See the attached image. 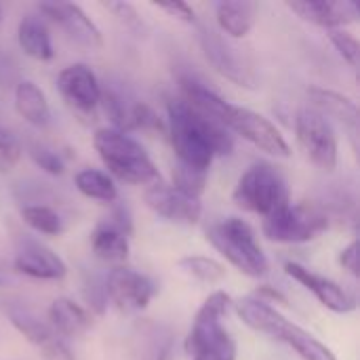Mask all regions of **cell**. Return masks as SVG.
Masks as SVG:
<instances>
[{"mask_svg": "<svg viewBox=\"0 0 360 360\" xmlns=\"http://www.w3.org/2000/svg\"><path fill=\"white\" fill-rule=\"evenodd\" d=\"M340 264L344 270H348L354 278L359 276V243L352 240L342 253H340Z\"/></svg>", "mask_w": 360, "mask_h": 360, "instance_id": "38", "label": "cell"}, {"mask_svg": "<svg viewBox=\"0 0 360 360\" xmlns=\"http://www.w3.org/2000/svg\"><path fill=\"white\" fill-rule=\"evenodd\" d=\"M4 314L11 321V325L40 352L44 360H76L68 344L51 329V325L38 314L21 304L8 302L4 304Z\"/></svg>", "mask_w": 360, "mask_h": 360, "instance_id": "8", "label": "cell"}, {"mask_svg": "<svg viewBox=\"0 0 360 360\" xmlns=\"http://www.w3.org/2000/svg\"><path fill=\"white\" fill-rule=\"evenodd\" d=\"M232 198L240 209L257 213L262 217H268L281 207H285L287 202H291L289 186L283 173L268 162L251 165L238 177Z\"/></svg>", "mask_w": 360, "mask_h": 360, "instance_id": "4", "label": "cell"}, {"mask_svg": "<svg viewBox=\"0 0 360 360\" xmlns=\"http://www.w3.org/2000/svg\"><path fill=\"white\" fill-rule=\"evenodd\" d=\"M224 127L238 133L243 139L251 141L262 152H268L272 156H283V158H287L291 154V148H289L287 139L283 137V133L266 116H262L249 108L230 105Z\"/></svg>", "mask_w": 360, "mask_h": 360, "instance_id": "10", "label": "cell"}, {"mask_svg": "<svg viewBox=\"0 0 360 360\" xmlns=\"http://www.w3.org/2000/svg\"><path fill=\"white\" fill-rule=\"evenodd\" d=\"M74 184L78 188L80 194H84L86 198L99 200V202H114L118 198V190L112 181L110 175H105L103 171L97 169H82L76 173Z\"/></svg>", "mask_w": 360, "mask_h": 360, "instance_id": "26", "label": "cell"}, {"mask_svg": "<svg viewBox=\"0 0 360 360\" xmlns=\"http://www.w3.org/2000/svg\"><path fill=\"white\" fill-rule=\"evenodd\" d=\"M103 283H105L108 300L124 314H135L146 310L154 300V295L158 293V285L150 276L124 266L110 270Z\"/></svg>", "mask_w": 360, "mask_h": 360, "instance_id": "9", "label": "cell"}, {"mask_svg": "<svg viewBox=\"0 0 360 360\" xmlns=\"http://www.w3.org/2000/svg\"><path fill=\"white\" fill-rule=\"evenodd\" d=\"M255 297L257 300H272V302H278V304H287V297L281 293V291H276V289H272L270 285H262L257 291H255Z\"/></svg>", "mask_w": 360, "mask_h": 360, "instance_id": "39", "label": "cell"}, {"mask_svg": "<svg viewBox=\"0 0 360 360\" xmlns=\"http://www.w3.org/2000/svg\"><path fill=\"white\" fill-rule=\"evenodd\" d=\"M82 295L89 304V308L95 314H103L108 306V295H105V283L97 274H86L82 281Z\"/></svg>", "mask_w": 360, "mask_h": 360, "instance_id": "33", "label": "cell"}, {"mask_svg": "<svg viewBox=\"0 0 360 360\" xmlns=\"http://www.w3.org/2000/svg\"><path fill=\"white\" fill-rule=\"evenodd\" d=\"M308 97L314 105L316 112H321L325 118H335L342 127H346L350 131L354 150H356V137H359V108L352 99H348L346 95L331 91V89H323V86H310L308 89Z\"/></svg>", "mask_w": 360, "mask_h": 360, "instance_id": "18", "label": "cell"}, {"mask_svg": "<svg viewBox=\"0 0 360 360\" xmlns=\"http://www.w3.org/2000/svg\"><path fill=\"white\" fill-rule=\"evenodd\" d=\"M46 323L59 338H78L91 329L93 319L80 304L72 302L70 297H57L49 306Z\"/></svg>", "mask_w": 360, "mask_h": 360, "instance_id": "20", "label": "cell"}, {"mask_svg": "<svg viewBox=\"0 0 360 360\" xmlns=\"http://www.w3.org/2000/svg\"><path fill=\"white\" fill-rule=\"evenodd\" d=\"M21 158V143L17 137L0 124V171H11Z\"/></svg>", "mask_w": 360, "mask_h": 360, "instance_id": "34", "label": "cell"}, {"mask_svg": "<svg viewBox=\"0 0 360 360\" xmlns=\"http://www.w3.org/2000/svg\"><path fill=\"white\" fill-rule=\"evenodd\" d=\"M287 6L297 13L304 21L331 30H342L348 23L359 21V6L350 0H302V2H287Z\"/></svg>", "mask_w": 360, "mask_h": 360, "instance_id": "16", "label": "cell"}, {"mask_svg": "<svg viewBox=\"0 0 360 360\" xmlns=\"http://www.w3.org/2000/svg\"><path fill=\"white\" fill-rule=\"evenodd\" d=\"M61 97L78 112H93L101 99V86L95 72L86 63H72L57 76Z\"/></svg>", "mask_w": 360, "mask_h": 360, "instance_id": "13", "label": "cell"}, {"mask_svg": "<svg viewBox=\"0 0 360 360\" xmlns=\"http://www.w3.org/2000/svg\"><path fill=\"white\" fill-rule=\"evenodd\" d=\"M207 175L209 173H205V171H196V169H190V167H184L177 162V167L173 169V188L200 200L205 186H207Z\"/></svg>", "mask_w": 360, "mask_h": 360, "instance_id": "30", "label": "cell"}, {"mask_svg": "<svg viewBox=\"0 0 360 360\" xmlns=\"http://www.w3.org/2000/svg\"><path fill=\"white\" fill-rule=\"evenodd\" d=\"M175 333L169 325L156 321H139L135 325V359L173 360Z\"/></svg>", "mask_w": 360, "mask_h": 360, "instance_id": "17", "label": "cell"}, {"mask_svg": "<svg viewBox=\"0 0 360 360\" xmlns=\"http://www.w3.org/2000/svg\"><path fill=\"white\" fill-rule=\"evenodd\" d=\"M169 137L179 165L209 173L215 156H230L234 139L230 131L213 118L202 116L184 99H169Z\"/></svg>", "mask_w": 360, "mask_h": 360, "instance_id": "1", "label": "cell"}, {"mask_svg": "<svg viewBox=\"0 0 360 360\" xmlns=\"http://www.w3.org/2000/svg\"><path fill=\"white\" fill-rule=\"evenodd\" d=\"M40 13L49 17L53 23H57L68 38H72L76 44L84 49H101L103 38L95 21L74 2H40L38 4Z\"/></svg>", "mask_w": 360, "mask_h": 360, "instance_id": "11", "label": "cell"}, {"mask_svg": "<svg viewBox=\"0 0 360 360\" xmlns=\"http://www.w3.org/2000/svg\"><path fill=\"white\" fill-rule=\"evenodd\" d=\"M270 338H274V340L287 344L289 348H293L302 360H338L335 354L323 342H319L312 333H308L300 325L287 321L285 316H281V321L276 323Z\"/></svg>", "mask_w": 360, "mask_h": 360, "instance_id": "21", "label": "cell"}, {"mask_svg": "<svg viewBox=\"0 0 360 360\" xmlns=\"http://www.w3.org/2000/svg\"><path fill=\"white\" fill-rule=\"evenodd\" d=\"M329 36H331V42H333V46L338 49V53L344 57V61H348L352 68H359V40H356L352 34L344 32V30H331Z\"/></svg>", "mask_w": 360, "mask_h": 360, "instance_id": "35", "label": "cell"}, {"mask_svg": "<svg viewBox=\"0 0 360 360\" xmlns=\"http://www.w3.org/2000/svg\"><path fill=\"white\" fill-rule=\"evenodd\" d=\"M285 272L295 283L306 287L331 312L348 314V312H352L356 308L354 297L344 287H340L335 281H331L327 276H321V274H316V272H312V270H308V268H304L302 264H295V262H287L285 264Z\"/></svg>", "mask_w": 360, "mask_h": 360, "instance_id": "15", "label": "cell"}, {"mask_svg": "<svg viewBox=\"0 0 360 360\" xmlns=\"http://www.w3.org/2000/svg\"><path fill=\"white\" fill-rule=\"evenodd\" d=\"M13 268L19 274H25L38 281H61L68 274L65 262L53 249L27 236H23L17 245Z\"/></svg>", "mask_w": 360, "mask_h": 360, "instance_id": "12", "label": "cell"}, {"mask_svg": "<svg viewBox=\"0 0 360 360\" xmlns=\"http://www.w3.org/2000/svg\"><path fill=\"white\" fill-rule=\"evenodd\" d=\"M0 287H2V278H0Z\"/></svg>", "mask_w": 360, "mask_h": 360, "instance_id": "40", "label": "cell"}, {"mask_svg": "<svg viewBox=\"0 0 360 360\" xmlns=\"http://www.w3.org/2000/svg\"><path fill=\"white\" fill-rule=\"evenodd\" d=\"M329 228V215L314 202H287L272 215L264 217L262 232L272 243L300 245L310 243Z\"/></svg>", "mask_w": 360, "mask_h": 360, "instance_id": "5", "label": "cell"}, {"mask_svg": "<svg viewBox=\"0 0 360 360\" xmlns=\"http://www.w3.org/2000/svg\"><path fill=\"white\" fill-rule=\"evenodd\" d=\"M131 131H143V133H165V122L160 116L143 101H133L129 110V122H127V135Z\"/></svg>", "mask_w": 360, "mask_h": 360, "instance_id": "29", "label": "cell"}, {"mask_svg": "<svg viewBox=\"0 0 360 360\" xmlns=\"http://www.w3.org/2000/svg\"><path fill=\"white\" fill-rule=\"evenodd\" d=\"M215 15L221 32H226L230 38H245L257 15V2L249 0H224L215 4Z\"/></svg>", "mask_w": 360, "mask_h": 360, "instance_id": "24", "label": "cell"}, {"mask_svg": "<svg viewBox=\"0 0 360 360\" xmlns=\"http://www.w3.org/2000/svg\"><path fill=\"white\" fill-rule=\"evenodd\" d=\"M91 249L101 262L122 264L129 259V234L114 226L110 219H103L91 234Z\"/></svg>", "mask_w": 360, "mask_h": 360, "instance_id": "22", "label": "cell"}, {"mask_svg": "<svg viewBox=\"0 0 360 360\" xmlns=\"http://www.w3.org/2000/svg\"><path fill=\"white\" fill-rule=\"evenodd\" d=\"M103 6H105L110 13H114V17H116L120 23H124V27L135 30V32H139V30L143 27L141 17H139V13L135 11L133 4H129V2H103Z\"/></svg>", "mask_w": 360, "mask_h": 360, "instance_id": "36", "label": "cell"}, {"mask_svg": "<svg viewBox=\"0 0 360 360\" xmlns=\"http://www.w3.org/2000/svg\"><path fill=\"white\" fill-rule=\"evenodd\" d=\"M21 219L34 232L44 234V236H59L65 230L61 215L46 205H25L21 209Z\"/></svg>", "mask_w": 360, "mask_h": 360, "instance_id": "27", "label": "cell"}, {"mask_svg": "<svg viewBox=\"0 0 360 360\" xmlns=\"http://www.w3.org/2000/svg\"><path fill=\"white\" fill-rule=\"evenodd\" d=\"M179 268L190 274L192 278L200 281V283H209V285H215V283H221L226 278V266L211 259V257H205V255H188V257H181L179 259Z\"/></svg>", "mask_w": 360, "mask_h": 360, "instance_id": "28", "label": "cell"}, {"mask_svg": "<svg viewBox=\"0 0 360 360\" xmlns=\"http://www.w3.org/2000/svg\"><path fill=\"white\" fill-rule=\"evenodd\" d=\"M179 89H181L184 101L190 108H194L202 116L213 118L219 124H224L232 103H228L221 95H217L213 89H209L200 78H196L192 74H181L179 76Z\"/></svg>", "mask_w": 360, "mask_h": 360, "instance_id": "19", "label": "cell"}, {"mask_svg": "<svg viewBox=\"0 0 360 360\" xmlns=\"http://www.w3.org/2000/svg\"><path fill=\"white\" fill-rule=\"evenodd\" d=\"M30 156L36 162V167H40L49 175H63V171H65V162H63L61 154L44 143H32Z\"/></svg>", "mask_w": 360, "mask_h": 360, "instance_id": "32", "label": "cell"}, {"mask_svg": "<svg viewBox=\"0 0 360 360\" xmlns=\"http://www.w3.org/2000/svg\"><path fill=\"white\" fill-rule=\"evenodd\" d=\"M207 240L243 274L262 278L270 272V262L262 251L253 228L240 217H226L207 228Z\"/></svg>", "mask_w": 360, "mask_h": 360, "instance_id": "3", "label": "cell"}, {"mask_svg": "<svg viewBox=\"0 0 360 360\" xmlns=\"http://www.w3.org/2000/svg\"><path fill=\"white\" fill-rule=\"evenodd\" d=\"M194 360H236V342L234 338L226 331L219 338L207 342L205 346H200L194 354Z\"/></svg>", "mask_w": 360, "mask_h": 360, "instance_id": "31", "label": "cell"}, {"mask_svg": "<svg viewBox=\"0 0 360 360\" xmlns=\"http://www.w3.org/2000/svg\"><path fill=\"white\" fill-rule=\"evenodd\" d=\"M93 146L108 167V171L120 181L135 186L160 184V173L148 152L131 135L116 129H99L93 135Z\"/></svg>", "mask_w": 360, "mask_h": 360, "instance_id": "2", "label": "cell"}, {"mask_svg": "<svg viewBox=\"0 0 360 360\" xmlns=\"http://www.w3.org/2000/svg\"><path fill=\"white\" fill-rule=\"evenodd\" d=\"M198 40L207 61L213 65L215 72L243 89H257V74L251 61L240 53V49L232 46L211 27H202Z\"/></svg>", "mask_w": 360, "mask_h": 360, "instance_id": "7", "label": "cell"}, {"mask_svg": "<svg viewBox=\"0 0 360 360\" xmlns=\"http://www.w3.org/2000/svg\"><path fill=\"white\" fill-rule=\"evenodd\" d=\"M297 141L306 156L323 171H333L338 167L340 141L333 124L314 108H304L295 116Z\"/></svg>", "mask_w": 360, "mask_h": 360, "instance_id": "6", "label": "cell"}, {"mask_svg": "<svg viewBox=\"0 0 360 360\" xmlns=\"http://www.w3.org/2000/svg\"><path fill=\"white\" fill-rule=\"evenodd\" d=\"M17 42L21 51L36 59V61H49L53 59V42L46 23L38 15H25L17 25Z\"/></svg>", "mask_w": 360, "mask_h": 360, "instance_id": "23", "label": "cell"}, {"mask_svg": "<svg viewBox=\"0 0 360 360\" xmlns=\"http://www.w3.org/2000/svg\"><path fill=\"white\" fill-rule=\"evenodd\" d=\"M146 205L167 221L184 226H194L202 215V205L198 198H192L165 184H154L146 190Z\"/></svg>", "mask_w": 360, "mask_h": 360, "instance_id": "14", "label": "cell"}, {"mask_svg": "<svg viewBox=\"0 0 360 360\" xmlns=\"http://www.w3.org/2000/svg\"><path fill=\"white\" fill-rule=\"evenodd\" d=\"M15 108L19 116L32 127L44 129L51 122V108L38 84L32 80H21L15 86Z\"/></svg>", "mask_w": 360, "mask_h": 360, "instance_id": "25", "label": "cell"}, {"mask_svg": "<svg viewBox=\"0 0 360 360\" xmlns=\"http://www.w3.org/2000/svg\"><path fill=\"white\" fill-rule=\"evenodd\" d=\"M0 19H2V11H0Z\"/></svg>", "mask_w": 360, "mask_h": 360, "instance_id": "41", "label": "cell"}, {"mask_svg": "<svg viewBox=\"0 0 360 360\" xmlns=\"http://www.w3.org/2000/svg\"><path fill=\"white\" fill-rule=\"evenodd\" d=\"M158 11H165L169 17H175L184 23H194L196 21V13L194 8L188 4V2H179V0H173V2H160L156 4Z\"/></svg>", "mask_w": 360, "mask_h": 360, "instance_id": "37", "label": "cell"}]
</instances>
